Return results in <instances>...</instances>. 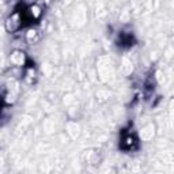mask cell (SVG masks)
<instances>
[{"mask_svg": "<svg viewBox=\"0 0 174 174\" xmlns=\"http://www.w3.org/2000/svg\"><path fill=\"white\" fill-rule=\"evenodd\" d=\"M11 63L16 67H22L26 63V56L22 50H15L11 54Z\"/></svg>", "mask_w": 174, "mask_h": 174, "instance_id": "obj_1", "label": "cell"}, {"mask_svg": "<svg viewBox=\"0 0 174 174\" xmlns=\"http://www.w3.org/2000/svg\"><path fill=\"white\" fill-rule=\"evenodd\" d=\"M37 36H38V31H37L36 29H30V30L26 33V40H27L29 42H31Z\"/></svg>", "mask_w": 174, "mask_h": 174, "instance_id": "obj_2", "label": "cell"}, {"mask_svg": "<svg viewBox=\"0 0 174 174\" xmlns=\"http://www.w3.org/2000/svg\"><path fill=\"white\" fill-rule=\"evenodd\" d=\"M135 143H136V141H135V139H133L132 136H128V137L124 139V144H125L127 148H132V146H133Z\"/></svg>", "mask_w": 174, "mask_h": 174, "instance_id": "obj_3", "label": "cell"}]
</instances>
